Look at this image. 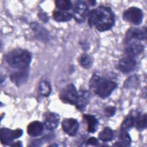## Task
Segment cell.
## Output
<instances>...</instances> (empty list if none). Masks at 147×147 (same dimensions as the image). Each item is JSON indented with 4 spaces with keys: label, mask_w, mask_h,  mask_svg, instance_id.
I'll use <instances>...</instances> for the list:
<instances>
[{
    "label": "cell",
    "mask_w": 147,
    "mask_h": 147,
    "mask_svg": "<svg viewBox=\"0 0 147 147\" xmlns=\"http://www.w3.org/2000/svg\"><path fill=\"white\" fill-rule=\"evenodd\" d=\"M89 25L95 26L100 31L104 32L110 30L115 23V16L110 7L99 6L90 11L88 16Z\"/></svg>",
    "instance_id": "cell-1"
},
{
    "label": "cell",
    "mask_w": 147,
    "mask_h": 147,
    "mask_svg": "<svg viewBox=\"0 0 147 147\" xmlns=\"http://www.w3.org/2000/svg\"><path fill=\"white\" fill-rule=\"evenodd\" d=\"M31 54L25 49L17 48L9 52L6 56V60L12 68L24 69L28 68L31 62Z\"/></svg>",
    "instance_id": "cell-2"
},
{
    "label": "cell",
    "mask_w": 147,
    "mask_h": 147,
    "mask_svg": "<svg viewBox=\"0 0 147 147\" xmlns=\"http://www.w3.org/2000/svg\"><path fill=\"white\" fill-rule=\"evenodd\" d=\"M90 87L95 93L102 98L108 97L117 87V84L94 75L90 82Z\"/></svg>",
    "instance_id": "cell-3"
},
{
    "label": "cell",
    "mask_w": 147,
    "mask_h": 147,
    "mask_svg": "<svg viewBox=\"0 0 147 147\" xmlns=\"http://www.w3.org/2000/svg\"><path fill=\"white\" fill-rule=\"evenodd\" d=\"M59 97L64 103L75 105L78 98V92L75 86L73 84H69L62 90Z\"/></svg>",
    "instance_id": "cell-4"
},
{
    "label": "cell",
    "mask_w": 147,
    "mask_h": 147,
    "mask_svg": "<svg viewBox=\"0 0 147 147\" xmlns=\"http://www.w3.org/2000/svg\"><path fill=\"white\" fill-rule=\"evenodd\" d=\"M88 3L84 1H78L76 2L72 15L75 21L79 23L83 22L89 14Z\"/></svg>",
    "instance_id": "cell-5"
},
{
    "label": "cell",
    "mask_w": 147,
    "mask_h": 147,
    "mask_svg": "<svg viewBox=\"0 0 147 147\" xmlns=\"http://www.w3.org/2000/svg\"><path fill=\"white\" fill-rule=\"evenodd\" d=\"M143 13L142 10L136 7H130L123 13V20L136 25L141 23Z\"/></svg>",
    "instance_id": "cell-6"
},
{
    "label": "cell",
    "mask_w": 147,
    "mask_h": 147,
    "mask_svg": "<svg viewBox=\"0 0 147 147\" xmlns=\"http://www.w3.org/2000/svg\"><path fill=\"white\" fill-rule=\"evenodd\" d=\"M22 133V130L20 129L14 130L7 128H2L0 131L1 142L4 145L9 144L14 140L21 137Z\"/></svg>",
    "instance_id": "cell-7"
},
{
    "label": "cell",
    "mask_w": 147,
    "mask_h": 147,
    "mask_svg": "<svg viewBox=\"0 0 147 147\" xmlns=\"http://www.w3.org/2000/svg\"><path fill=\"white\" fill-rule=\"evenodd\" d=\"M146 38V29L145 27L141 28H130L126 33L125 41L129 42L131 40H144Z\"/></svg>",
    "instance_id": "cell-8"
},
{
    "label": "cell",
    "mask_w": 147,
    "mask_h": 147,
    "mask_svg": "<svg viewBox=\"0 0 147 147\" xmlns=\"http://www.w3.org/2000/svg\"><path fill=\"white\" fill-rule=\"evenodd\" d=\"M63 131L70 136H75L79 129V123L74 118H66L61 123Z\"/></svg>",
    "instance_id": "cell-9"
},
{
    "label": "cell",
    "mask_w": 147,
    "mask_h": 147,
    "mask_svg": "<svg viewBox=\"0 0 147 147\" xmlns=\"http://www.w3.org/2000/svg\"><path fill=\"white\" fill-rule=\"evenodd\" d=\"M136 64V60L134 57L126 56L119 60L118 67L123 73L127 74L130 72L135 68Z\"/></svg>",
    "instance_id": "cell-10"
},
{
    "label": "cell",
    "mask_w": 147,
    "mask_h": 147,
    "mask_svg": "<svg viewBox=\"0 0 147 147\" xmlns=\"http://www.w3.org/2000/svg\"><path fill=\"white\" fill-rule=\"evenodd\" d=\"M28 76L29 70L26 68L12 73L10 75V79L16 86H21L26 82Z\"/></svg>",
    "instance_id": "cell-11"
},
{
    "label": "cell",
    "mask_w": 147,
    "mask_h": 147,
    "mask_svg": "<svg viewBox=\"0 0 147 147\" xmlns=\"http://www.w3.org/2000/svg\"><path fill=\"white\" fill-rule=\"evenodd\" d=\"M91 98V94L86 90L80 91L78 93V98L75 103L76 108L80 111H84L86 106L89 103Z\"/></svg>",
    "instance_id": "cell-12"
},
{
    "label": "cell",
    "mask_w": 147,
    "mask_h": 147,
    "mask_svg": "<svg viewBox=\"0 0 147 147\" xmlns=\"http://www.w3.org/2000/svg\"><path fill=\"white\" fill-rule=\"evenodd\" d=\"M60 121L59 115L55 113H48L45 115L44 125L45 127L49 130L56 129Z\"/></svg>",
    "instance_id": "cell-13"
},
{
    "label": "cell",
    "mask_w": 147,
    "mask_h": 147,
    "mask_svg": "<svg viewBox=\"0 0 147 147\" xmlns=\"http://www.w3.org/2000/svg\"><path fill=\"white\" fill-rule=\"evenodd\" d=\"M32 29L33 30L35 36L38 39L43 41H48L49 38V34L48 32L42 25L38 23H32L30 25Z\"/></svg>",
    "instance_id": "cell-14"
},
{
    "label": "cell",
    "mask_w": 147,
    "mask_h": 147,
    "mask_svg": "<svg viewBox=\"0 0 147 147\" xmlns=\"http://www.w3.org/2000/svg\"><path fill=\"white\" fill-rule=\"evenodd\" d=\"M144 50V45L138 42H133L129 43L125 49L126 56L132 57H136L137 56L142 52Z\"/></svg>",
    "instance_id": "cell-15"
},
{
    "label": "cell",
    "mask_w": 147,
    "mask_h": 147,
    "mask_svg": "<svg viewBox=\"0 0 147 147\" xmlns=\"http://www.w3.org/2000/svg\"><path fill=\"white\" fill-rule=\"evenodd\" d=\"M44 130V125L40 121H33L27 127V133L31 137H37L41 135Z\"/></svg>",
    "instance_id": "cell-16"
},
{
    "label": "cell",
    "mask_w": 147,
    "mask_h": 147,
    "mask_svg": "<svg viewBox=\"0 0 147 147\" xmlns=\"http://www.w3.org/2000/svg\"><path fill=\"white\" fill-rule=\"evenodd\" d=\"M83 118L88 125V131L90 133H94L97 130L98 126V121L97 118L95 116L90 114H84Z\"/></svg>",
    "instance_id": "cell-17"
},
{
    "label": "cell",
    "mask_w": 147,
    "mask_h": 147,
    "mask_svg": "<svg viewBox=\"0 0 147 147\" xmlns=\"http://www.w3.org/2000/svg\"><path fill=\"white\" fill-rule=\"evenodd\" d=\"M72 14L67 11L56 10L53 12V18L57 22H66L69 21L72 17Z\"/></svg>",
    "instance_id": "cell-18"
},
{
    "label": "cell",
    "mask_w": 147,
    "mask_h": 147,
    "mask_svg": "<svg viewBox=\"0 0 147 147\" xmlns=\"http://www.w3.org/2000/svg\"><path fill=\"white\" fill-rule=\"evenodd\" d=\"M114 136V134L113 130L110 127H106L99 133L98 135V138L102 141L107 142L111 141L113 139Z\"/></svg>",
    "instance_id": "cell-19"
},
{
    "label": "cell",
    "mask_w": 147,
    "mask_h": 147,
    "mask_svg": "<svg viewBox=\"0 0 147 147\" xmlns=\"http://www.w3.org/2000/svg\"><path fill=\"white\" fill-rule=\"evenodd\" d=\"M136 118V117H135L133 115V114H131V113L129 114L127 116V117L125 119V120L123 121L121 125V130L127 131V130L133 127L135 124Z\"/></svg>",
    "instance_id": "cell-20"
},
{
    "label": "cell",
    "mask_w": 147,
    "mask_h": 147,
    "mask_svg": "<svg viewBox=\"0 0 147 147\" xmlns=\"http://www.w3.org/2000/svg\"><path fill=\"white\" fill-rule=\"evenodd\" d=\"M120 142H117L118 144H114L115 146H130L131 144V138L127 133V131L121 130L119 134Z\"/></svg>",
    "instance_id": "cell-21"
},
{
    "label": "cell",
    "mask_w": 147,
    "mask_h": 147,
    "mask_svg": "<svg viewBox=\"0 0 147 147\" xmlns=\"http://www.w3.org/2000/svg\"><path fill=\"white\" fill-rule=\"evenodd\" d=\"M146 114H137L136 118L135 125L137 129L142 130L146 127Z\"/></svg>",
    "instance_id": "cell-22"
},
{
    "label": "cell",
    "mask_w": 147,
    "mask_h": 147,
    "mask_svg": "<svg viewBox=\"0 0 147 147\" xmlns=\"http://www.w3.org/2000/svg\"><path fill=\"white\" fill-rule=\"evenodd\" d=\"M39 91L44 96H48L51 92V86L49 82L44 80L40 82L39 85Z\"/></svg>",
    "instance_id": "cell-23"
},
{
    "label": "cell",
    "mask_w": 147,
    "mask_h": 147,
    "mask_svg": "<svg viewBox=\"0 0 147 147\" xmlns=\"http://www.w3.org/2000/svg\"><path fill=\"white\" fill-rule=\"evenodd\" d=\"M56 6L60 10H68L72 8V3L68 0H57L55 2Z\"/></svg>",
    "instance_id": "cell-24"
},
{
    "label": "cell",
    "mask_w": 147,
    "mask_h": 147,
    "mask_svg": "<svg viewBox=\"0 0 147 147\" xmlns=\"http://www.w3.org/2000/svg\"><path fill=\"white\" fill-rule=\"evenodd\" d=\"M79 61L81 66L86 69L89 68L92 65V59L91 57L86 53H84L80 56Z\"/></svg>",
    "instance_id": "cell-25"
},
{
    "label": "cell",
    "mask_w": 147,
    "mask_h": 147,
    "mask_svg": "<svg viewBox=\"0 0 147 147\" xmlns=\"http://www.w3.org/2000/svg\"><path fill=\"white\" fill-rule=\"evenodd\" d=\"M137 81H138L137 78H136L134 76H131V77L129 78V79H128L125 82L124 86L125 87V88L133 87H134L137 84Z\"/></svg>",
    "instance_id": "cell-26"
},
{
    "label": "cell",
    "mask_w": 147,
    "mask_h": 147,
    "mask_svg": "<svg viewBox=\"0 0 147 147\" xmlns=\"http://www.w3.org/2000/svg\"><path fill=\"white\" fill-rule=\"evenodd\" d=\"M105 112L107 116H113L115 113V108L114 107H108L105 109Z\"/></svg>",
    "instance_id": "cell-27"
},
{
    "label": "cell",
    "mask_w": 147,
    "mask_h": 147,
    "mask_svg": "<svg viewBox=\"0 0 147 147\" xmlns=\"http://www.w3.org/2000/svg\"><path fill=\"white\" fill-rule=\"evenodd\" d=\"M98 140L92 137H90L87 141V145H98Z\"/></svg>",
    "instance_id": "cell-28"
},
{
    "label": "cell",
    "mask_w": 147,
    "mask_h": 147,
    "mask_svg": "<svg viewBox=\"0 0 147 147\" xmlns=\"http://www.w3.org/2000/svg\"><path fill=\"white\" fill-rule=\"evenodd\" d=\"M39 18H40V20H41L43 22H47L48 20V17L45 13H40Z\"/></svg>",
    "instance_id": "cell-29"
},
{
    "label": "cell",
    "mask_w": 147,
    "mask_h": 147,
    "mask_svg": "<svg viewBox=\"0 0 147 147\" xmlns=\"http://www.w3.org/2000/svg\"><path fill=\"white\" fill-rule=\"evenodd\" d=\"M11 146H22V144L20 142H16V144H13L11 145Z\"/></svg>",
    "instance_id": "cell-30"
}]
</instances>
